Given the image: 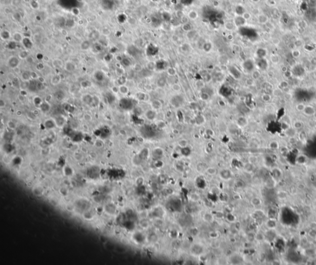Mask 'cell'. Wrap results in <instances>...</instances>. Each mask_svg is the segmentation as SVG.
I'll list each match as a JSON object with an SVG mask.
<instances>
[{
    "label": "cell",
    "mask_w": 316,
    "mask_h": 265,
    "mask_svg": "<svg viewBox=\"0 0 316 265\" xmlns=\"http://www.w3.org/2000/svg\"><path fill=\"white\" fill-rule=\"evenodd\" d=\"M124 77H120V78L118 79V83L121 85H124V83H125V79L124 78Z\"/></svg>",
    "instance_id": "48"
},
{
    "label": "cell",
    "mask_w": 316,
    "mask_h": 265,
    "mask_svg": "<svg viewBox=\"0 0 316 265\" xmlns=\"http://www.w3.org/2000/svg\"><path fill=\"white\" fill-rule=\"evenodd\" d=\"M26 1V2H29L30 0H24V1Z\"/></svg>",
    "instance_id": "49"
},
{
    "label": "cell",
    "mask_w": 316,
    "mask_h": 265,
    "mask_svg": "<svg viewBox=\"0 0 316 265\" xmlns=\"http://www.w3.org/2000/svg\"><path fill=\"white\" fill-rule=\"evenodd\" d=\"M219 93H221L222 95L224 96V97H228L229 96H230V95L231 93V91L230 88L228 86H226V85H224L223 87H222L221 88V90H219Z\"/></svg>",
    "instance_id": "6"
},
{
    "label": "cell",
    "mask_w": 316,
    "mask_h": 265,
    "mask_svg": "<svg viewBox=\"0 0 316 265\" xmlns=\"http://www.w3.org/2000/svg\"><path fill=\"white\" fill-rule=\"evenodd\" d=\"M303 126V121H300V120H297L294 122V128L296 129H300L302 127V126Z\"/></svg>",
    "instance_id": "36"
},
{
    "label": "cell",
    "mask_w": 316,
    "mask_h": 265,
    "mask_svg": "<svg viewBox=\"0 0 316 265\" xmlns=\"http://www.w3.org/2000/svg\"><path fill=\"white\" fill-rule=\"evenodd\" d=\"M23 37L21 35V34L19 32H15L14 33V35H13V40L15 42H20V41H22L23 40Z\"/></svg>",
    "instance_id": "25"
},
{
    "label": "cell",
    "mask_w": 316,
    "mask_h": 265,
    "mask_svg": "<svg viewBox=\"0 0 316 265\" xmlns=\"http://www.w3.org/2000/svg\"><path fill=\"white\" fill-rule=\"evenodd\" d=\"M188 16L190 19H193V20L196 19L198 18V13H197L195 11L192 10V11H191L190 12H188Z\"/></svg>",
    "instance_id": "27"
},
{
    "label": "cell",
    "mask_w": 316,
    "mask_h": 265,
    "mask_svg": "<svg viewBox=\"0 0 316 265\" xmlns=\"http://www.w3.org/2000/svg\"><path fill=\"white\" fill-rule=\"evenodd\" d=\"M34 103L35 105L37 106H40L41 103H43L42 100L40 97H35V98H34Z\"/></svg>",
    "instance_id": "33"
},
{
    "label": "cell",
    "mask_w": 316,
    "mask_h": 265,
    "mask_svg": "<svg viewBox=\"0 0 316 265\" xmlns=\"http://www.w3.org/2000/svg\"><path fill=\"white\" fill-rule=\"evenodd\" d=\"M55 96H56V98L59 100H61L65 98V97H64V94L63 91H61V90H60V91H56V94H55Z\"/></svg>",
    "instance_id": "31"
},
{
    "label": "cell",
    "mask_w": 316,
    "mask_h": 265,
    "mask_svg": "<svg viewBox=\"0 0 316 265\" xmlns=\"http://www.w3.org/2000/svg\"><path fill=\"white\" fill-rule=\"evenodd\" d=\"M211 48V45L209 43H205L204 45V51H209Z\"/></svg>",
    "instance_id": "44"
},
{
    "label": "cell",
    "mask_w": 316,
    "mask_h": 265,
    "mask_svg": "<svg viewBox=\"0 0 316 265\" xmlns=\"http://www.w3.org/2000/svg\"><path fill=\"white\" fill-rule=\"evenodd\" d=\"M56 125V122L54 121H53L51 119H48L46 120L45 122H44V126H45V128L48 129H51L54 128L55 127Z\"/></svg>",
    "instance_id": "16"
},
{
    "label": "cell",
    "mask_w": 316,
    "mask_h": 265,
    "mask_svg": "<svg viewBox=\"0 0 316 265\" xmlns=\"http://www.w3.org/2000/svg\"><path fill=\"white\" fill-rule=\"evenodd\" d=\"M119 106L122 110L129 111L134 108V103L131 99L123 98L120 100Z\"/></svg>",
    "instance_id": "1"
},
{
    "label": "cell",
    "mask_w": 316,
    "mask_h": 265,
    "mask_svg": "<svg viewBox=\"0 0 316 265\" xmlns=\"http://www.w3.org/2000/svg\"><path fill=\"white\" fill-rule=\"evenodd\" d=\"M230 71L231 74L234 75L235 78L238 79L240 77V75H241V74H240V72L238 71V69H237L235 68L234 67H231L230 69Z\"/></svg>",
    "instance_id": "23"
},
{
    "label": "cell",
    "mask_w": 316,
    "mask_h": 265,
    "mask_svg": "<svg viewBox=\"0 0 316 265\" xmlns=\"http://www.w3.org/2000/svg\"><path fill=\"white\" fill-rule=\"evenodd\" d=\"M90 37L91 40H96L99 37V34H98V32L96 31H93V32H91L90 35Z\"/></svg>",
    "instance_id": "37"
},
{
    "label": "cell",
    "mask_w": 316,
    "mask_h": 265,
    "mask_svg": "<svg viewBox=\"0 0 316 265\" xmlns=\"http://www.w3.org/2000/svg\"><path fill=\"white\" fill-rule=\"evenodd\" d=\"M262 100L265 102H269L271 100V96L269 94H264L262 96Z\"/></svg>",
    "instance_id": "40"
},
{
    "label": "cell",
    "mask_w": 316,
    "mask_h": 265,
    "mask_svg": "<svg viewBox=\"0 0 316 265\" xmlns=\"http://www.w3.org/2000/svg\"><path fill=\"white\" fill-rule=\"evenodd\" d=\"M61 81V77H60L59 75H54V76L51 79V83L53 85H58V84H60Z\"/></svg>",
    "instance_id": "21"
},
{
    "label": "cell",
    "mask_w": 316,
    "mask_h": 265,
    "mask_svg": "<svg viewBox=\"0 0 316 265\" xmlns=\"http://www.w3.org/2000/svg\"><path fill=\"white\" fill-rule=\"evenodd\" d=\"M271 62L274 64H277L280 63V58L279 56L277 54H274L271 56Z\"/></svg>",
    "instance_id": "22"
},
{
    "label": "cell",
    "mask_w": 316,
    "mask_h": 265,
    "mask_svg": "<svg viewBox=\"0 0 316 265\" xmlns=\"http://www.w3.org/2000/svg\"><path fill=\"white\" fill-rule=\"evenodd\" d=\"M122 64L125 66H130V61L128 59H126V58L122 59Z\"/></svg>",
    "instance_id": "43"
},
{
    "label": "cell",
    "mask_w": 316,
    "mask_h": 265,
    "mask_svg": "<svg viewBox=\"0 0 316 265\" xmlns=\"http://www.w3.org/2000/svg\"><path fill=\"white\" fill-rule=\"evenodd\" d=\"M257 58H265L267 54V50L264 48H259L256 51Z\"/></svg>",
    "instance_id": "15"
},
{
    "label": "cell",
    "mask_w": 316,
    "mask_h": 265,
    "mask_svg": "<svg viewBox=\"0 0 316 265\" xmlns=\"http://www.w3.org/2000/svg\"><path fill=\"white\" fill-rule=\"evenodd\" d=\"M8 64L11 68L14 69L17 68L19 64V59L15 56H11L8 61Z\"/></svg>",
    "instance_id": "3"
},
{
    "label": "cell",
    "mask_w": 316,
    "mask_h": 265,
    "mask_svg": "<svg viewBox=\"0 0 316 265\" xmlns=\"http://www.w3.org/2000/svg\"><path fill=\"white\" fill-rule=\"evenodd\" d=\"M81 85L84 88H88V87H90L91 86V82L88 81H84L81 82Z\"/></svg>",
    "instance_id": "35"
},
{
    "label": "cell",
    "mask_w": 316,
    "mask_h": 265,
    "mask_svg": "<svg viewBox=\"0 0 316 265\" xmlns=\"http://www.w3.org/2000/svg\"><path fill=\"white\" fill-rule=\"evenodd\" d=\"M56 124L58 126H62L65 123V119L62 116H58L55 119Z\"/></svg>",
    "instance_id": "24"
},
{
    "label": "cell",
    "mask_w": 316,
    "mask_h": 265,
    "mask_svg": "<svg viewBox=\"0 0 316 265\" xmlns=\"http://www.w3.org/2000/svg\"><path fill=\"white\" fill-rule=\"evenodd\" d=\"M246 20L242 15H237L235 19V24L237 26H243L246 22Z\"/></svg>",
    "instance_id": "11"
},
{
    "label": "cell",
    "mask_w": 316,
    "mask_h": 265,
    "mask_svg": "<svg viewBox=\"0 0 316 265\" xmlns=\"http://www.w3.org/2000/svg\"><path fill=\"white\" fill-rule=\"evenodd\" d=\"M22 43L26 49H31L33 46V43L28 37H25L23 38Z\"/></svg>",
    "instance_id": "9"
},
{
    "label": "cell",
    "mask_w": 316,
    "mask_h": 265,
    "mask_svg": "<svg viewBox=\"0 0 316 265\" xmlns=\"http://www.w3.org/2000/svg\"><path fill=\"white\" fill-rule=\"evenodd\" d=\"M21 3V0H11V4L14 6H17Z\"/></svg>",
    "instance_id": "47"
},
{
    "label": "cell",
    "mask_w": 316,
    "mask_h": 265,
    "mask_svg": "<svg viewBox=\"0 0 316 265\" xmlns=\"http://www.w3.org/2000/svg\"><path fill=\"white\" fill-rule=\"evenodd\" d=\"M242 16L243 17V18H244V19H245L246 21H247V20L250 19L251 18V14H250V13H249V12H244V13L243 14Z\"/></svg>",
    "instance_id": "45"
},
{
    "label": "cell",
    "mask_w": 316,
    "mask_h": 265,
    "mask_svg": "<svg viewBox=\"0 0 316 265\" xmlns=\"http://www.w3.org/2000/svg\"><path fill=\"white\" fill-rule=\"evenodd\" d=\"M106 99L108 100V102L109 103H111L115 100V97L111 93H108L106 95Z\"/></svg>",
    "instance_id": "34"
},
{
    "label": "cell",
    "mask_w": 316,
    "mask_h": 265,
    "mask_svg": "<svg viewBox=\"0 0 316 265\" xmlns=\"http://www.w3.org/2000/svg\"><path fill=\"white\" fill-rule=\"evenodd\" d=\"M291 54H292L293 57L294 58H298L299 57H300L301 56V51H300L298 49H295L293 50L291 52Z\"/></svg>",
    "instance_id": "32"
},
{
    "label": "cell",
    "mask_w": 316,
    "mask_h": 265,
    "mask_svg": "<svg viewBox=\"0 0 316 265\" xmlns=\"http://www.w3.org/2000/svg\"><path fill=\"white\" fill-rule=\"evenodd\" d=\"M245 12H246L245 9H244V8L243 6H238L236 8V12H237L238 15H242Z\"/></svg>",
    "instance_id": "28"
},
{
    "label": "cell",
    "mask_w": 316,
    "mask_h": 265,
    "mask_svg": "<svg viewBox=\"0 0 316 265\" xmlns=\"http://www.w3.org/2000/svg\"><path fill=\"white\" fill-rule=\"evenodd\" d=\"M158 51V48L153 45H150L148 47V48H147V54H148L149 56H154V54H156L157 53Z\"/></svg>",
    "instance_id": "14"
},
{
    "label": "cell",
    "mask_w": 316,
    "mask_h": 265,
    "mask_svg": "<svg viewBox=\"0 0 316 265\" xmlns=\"http://www.w3.org/2000/svg\"><path fill=\"white\" fill-rule=\"evenodd\" d=\"M303 113L307 116H314L316 113V109L315 107L311 105H306L305 108H304Z\"/></svg>",
    "instance_id": "4"
},
{
    "label": "cell",
    "mask_w": 316,
    "mask_h": 265,
    "mask_svg": "<svg viewBox=\"0 0 316 265\" xmlns=\"http://www.w3.org/2000/svg\"><path fill=\"white\" fill-rule=\"evenodd\" d=\"M0 36H1V39L3 40H8L11 37V34L7 30H4L1 31Z\"/></svg>",
    "instance_id": "17"
},
{
    "label": "cell",
    "mask_w": 316,
    "mask_h": 265,
    "mask_svg": "<svg viewBox=\"0 0 316 265\" xmlns=\"http://www.w3.org/2000/svg\"><path fill=\"white\" fill-rule=\"evenodd\" d=\"M254 65L255 64L251 59H246L245 61H244L243 64L244 69H245L248 72H251L254 70Z\"/></svg>",
    "instance_id": "5"
},
{
    "label": "cell",
    "mask_w": 316,
    "mask_h": 265,
    "mask_svg": "<svg viewBox=\"0 0 316 265\" xmlns=\"http://www.w3.org/2000/svg\"><path fill=\"white\" fill-rule=\"evenodd\" d=\"M71 12H72L73 15H78L80 14V10L77 8H74L71 10Z\"/></svg>",
    "instance_id": "42"
},
{
    "label": "cell",
    "mask_w": 316,
    "mask_h": 265,
    "mask_svg": "<svg viewBox=\"0 0 316 265\" xmlns=\"http://www.w3.org/2000/svg\"><path fill=\"white\" fill-rule=\"evenodd\" d=\"M40 108L41 111H43V113H47L49 111L50 106L48 103L43 102L41 105L40 106Z\"/></svg>",
    "instance_id": "19"
},
{
    "label": "cell",
    "mask_w": 316,
    "mask_h": 265,
    "mask_svg": "<svg viewBox=\"0 0 316 265\" xmlns=\"http://www.w3.org/2000/svg\"><path fill=\"white\" fill-rule=\"evenodd\" d=\"M93 98L94 97H92L90 95L87 94L83 96L82 98H81V100H82V101L84 103L88 104V105H91V104H93Z\"/></svg>",
    "instance_id": "7"
},
{
    "label": "cell",
    "mask_w": 316,
    "mask_h": 265,
    "mask_svg": "<svg viewBox=\"0 0 316 265\" xmlns=\"http://www.w3.org/2000/svg\"><path fill=\"white\" fill-rule=\"evenodd\" d=\"M64 68L68 72H72L76 68L75 64L72 61H68L64 65Z\"/></svg>",
    "instance_id": "13"
},
{
    "label": "cell",
    "mask_w": 316,
    "mask_h": 265,
    "mask_svg": "<svg viewBox=\"0 0 316 265\" xmlns=\"http://www.w3.org/2000/svg\"><path fill=\"white\" fill-rule=\"evenodd\" d=\"M80 49L82 50V51H87L90 48V41L88 40H85L81 43L80 46Z\"/></svg>",
    "instance_id": "18"
},
{
    "label": "cell",
    "mask_w": 316,
    "mask_h": 265,
    "mask_svg": "<svg viewBox=\"0 0 316 265\" xmlns=\"http://www.w3.org/2000/svg\"><path fill=\"white\" fill-rule=\"evenodd\" d=\"M154 114H155L154 111H151V110H149V111H148L146 112V117H148V119H150V116H151V119H153L154 117Z\"/></svg>",
    "instance_id": "39"
},
{
    "label": "cell",
    "mask_w": 316,
    "mask_h": 265,
    "mask_svg": "<svg viewBox=\"0 0 316 265\" xmlns=\"http://www.w3.org/2000/svg\"><path fill=\"white\" fill-rule=\"evenodd\" d=\"M93 77L96 81L98 82H103L105 79V75H104V72L101 71H96L95 74H94Z\"/></svg>",
    "instance_id": "8"
},
{
    "label": "cell",
    "mask_w": 316,
    "mask_h": 265,
    "mask_svg": "<svg viewBox=\"0 0 316 265\" xmlns=\"http://www.w3.org/2000/svg\"><path fill=\"white\" fill-rule=\"evenodd\" d=\"M180 1L183 5L188 6L191 5L193 2L194 0H180Z\"/></svg>",
    "instance_id": "41"
},
{
    "label": "cell",
    "mask_w": 316,
    "mask_h": 265,
    "mask_svg": "<svg viewBox=\"0 0 316 265\" xmlns=\"http://www.w3.org/2000/svg\"><path fill=\"white\" fill-rule=\"evenodd\" d=\"M30 78V73H28V72H24L22 74V79L24 81H29Z\"/></svg>",
    "instance_id": "29"
},
{
    "label": "cell",
    "mask_w": 316,
    "mask_h": 265,
    "mask_svg": "<svg viewBox=\"0 0 316 265\" xmlns=\"http://www.w3.org/2000/svg\"><path fill=\"white\" fill-rule=\"evenodd\" d=\"M119 91H121V93H122L123 94H126L128 93V88H127V87L124 86V85H121L119 87Z\"/></svg>",
    "instance_id": "38"
},
{
    "label": "cell",
    "mask_w": 316,
    "mask_h": 265,
    "mask_svg": "<svg viewBox=\"0 0 316 265\" xmlns=\"http://www.w3.org/2000/svg\"><path fill=\"white\" fill-rule=\"evenodd\" d=\"M182 98H181V97H180V96H175V97H174V98L172 99L171 103L174 106L178 107L182 103Z\"/></svg>",
    "instance_id": "12"
},
{
    "label": "cell",
    "mask_w": 316,
    "mask_h": 265,
    "mask_svg": "<svg viewBox=\"0 0 316 265\" xmlns=\"http://www.w3.org/2000/svg\"><path fill=\"white\" fill-rule=\"evenodd\" d=\"M28 57V53L27 51H22L19 53V58L20 59H26Z\"/></svg>",
    "instance_id": "30"
},
{
    "label": "cell",
    "mask_w": 316,
    "mask_h": 265,
    "mask_svg": "<svg viewBox=\"0 0 316 265\" xmlns=\"http://www.w3.org/2000/svg\"><path fill=\"white\" fill-rule=\"evenodd\" d=\"M306 105L304 104H303V103H298L296 105L295 108L296 110L298 112H303L304 111V108H305Z\"/></svg>",
    "instance_id": "26"
},
{
    "label": "cell",
    "mask_w": 316,
    "mask_h": 265,
    "mask_svg": "<svg viewBox=\"0 0 316 265\" xmlns=\"http://www.w3.org/2000/svg\"><path fill=\"white\" fill-rule=\"evenodd\" d=\"M8 46H9V48H10V49H11V50L14 49V48H15V46H16V42L14 41H11V42L9 43V45H8Z\"/></svg>",
    "instance_id": "46"
},
{
    "label": "cell",
    "mask_w": 316,
    "mask_h": 265,
    "mask_svg": "<svg viewBox=\"0 0 316 265\" xmlns=\"http://www.w3.org/2000/svg\"><path fill=\"white\" fill-rule=\"evenodd\" d=\"M256 64L258 68L259 69L262 70V71H264V70H266L267 68H268V62H267V59L265 58H257L256 62Z\"/></svg>",
    "instance_id": "2"
},
{
    "label": "cell",
    "mask_w": 316,
    "mask_h": 265,
    "mask_svg": "<svg viewBox=\"0 0 316 265\" xmlns=\"http://www.w3.org/2000/svg\"><path fill=\"white\" fill-rule=\"evenodd\" d=\"M257 21L261 24H265L268 22L269 18L264 14H260L257 15Z\"/></svg>",
    "instance_id": "10"
},
{
    "label": "cell",
    "mask_w": 316,
    "mask_h": 265,
    "mask_svg": "<svg viewBox=\"0 0 316 265\" xmlns=\"http://www.w3.org/2000/svg\"><path fill=\"white\" fill-rule=\"evenodd\" d=\"M28 87L30 91H35V90H37V81H35V80L30 81L29 84H28Z\"/></svg>",
    "instance_id": "20"
}]
</instances>
